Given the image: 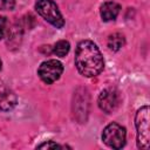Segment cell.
I'll return each mask as SVG.
<instances>
[{
	"label": "cell",
	"mask_w": 150,
	"mask_h": 150,
	"mask_svg": "<svg viewBox=\"0 0 150 150\" xmlns=\"http://www.w3.org/2000/svg\"><path fill=\"white\" fill-rule=\"evenodd\" d=\"M75 64L83 76L93 77L103 70L104 61L97 46L90 40H83L76 47Z\"/></svg>",
	"instance_id": "6da1fadb"
},
{
	"label": "cell",
	"mask_w": 150,
	"mask_h": 150,
	"mask_svg": "<svg viewBox=\"0 0 150 150\" xmlns=\"http://www.w3.org/2000/svg\"><path fill=\"white\" fill-rule=\"evenodd\" d=\"M137 130V146L139 149H149L150 131H149V107L144 105L137 110L135 117Z\"/></svg>",
	"instance_id": "7a4b0ae2"
},
{
	"label": "cell",
	"mask_w": 150,
	"mask_h": 150,
	"mask_svg": "<svg viewBox=\"0 0 150 150\" xmlns=\"http://www.w3.org/2000/svg\"><path fill=\"white\" fill-rule=\"evenodd\" d=\"M36 12L50 25L56 28H61L64 25V20L59 11V7L53 0H38L35 4Z\"/></svg>",
	"instance_id": "3957f363"
},
{
	"label": "cell",
	"mask_w": 150,
	"mask_h": 150,
	"mask_svg": "<svg viewBox=\"0 0 150 150\" xmlns=\"http://www.w3.org/2000/svg\"><path fill=\"white\" fill-rule=\"evenodd\" d=\"M102 139L108 146L112 149H121L125 144V129L122 125L112 122L104 128Z\"/></svg>",
	"instance_id": "277c9868"
},
{
	"label": "cell",
	"mask_w": 150,
	"mask_h": 150,
	"mask_svg": "<svg viewBox=\"0 0 150 150\" xmlns=\"http://www.w3.org/2000/svg\"><path fill=\"white\" fill-rule=\"evenodd\" d=\"M62 71H63V66L60 61L48 60V61H45L41 63V66L39 67L38 74L45 83L50 84L60 79Z\"/></svg>",
	"instance_id": "5b68a950"
},
{
	"label": "cell",
	"mask_w": 150,
	"mask_h": 150,
	"mask_svg": "<svg viewBox=\"0 0 150 150\" xmlns=\"http://www.w3.org/2000/svg\"><path fill=\"white\" fill-rule=\"evenodd\" d=\"M97 102H98V107L101 110H103L107 114H110L118 108L121 97L116 89L107 88L103 91H101Z\"/></svg>",
	"instance_id": "8992f818"
},
{
	"label": "cell",
	"mask_w": 150,
	"mask_h": 150,
	"mask_svg": "<svg viewBox=\"0 0 150 150\" xmlns=\"http://www.w3.org/2000/svg\"><path fill=\"white\" fill-rule=\"evenodd\" d=\"M16 95L6 86L0 84V110L8 111L16 105Z\"/></svg>",
	"instance_id": "52a82bcc"
},
{
	"label": "cell",
	"mask_w": 150,
	"mask_h": 150,
	"mask_svg": "<svg viewBox=\"0 0 150 150\" xmlns=\"http://www.w3.org/2000/svg\"><path fill=\"white\" fill-rule=\"evenodd\" d=\"M120 5L114 1H107L101 6V18L103 21L115 20L120 13Z\"/></svg>",
	"instance_id": "ba28073f"
},
{
	"label": "cell",
	"mask_w": 150,
	"mask_h": 150,
	"mask_svg": "<svg viewBox=\"0 0 150 150\" xmlns=\"http://www.w3.org/2000/svg\"><path fill=\"white\" fill-rule=\"evenodd\" d=\"M124 43H125V40H124V36L121 33L111 34L108 38V47L112 52H117L118 49H121L124 46Z\"/></svg>",
	"instance_id": "9c48e42d"
},
{
	"label": "cell",
	"mask_w": 150,
	"mask_h": 150,
	"mask_svg": "<svg viewBox=\"0 0 150 150\" xmlns=\"http://www.w3.org/2000/svg\"><path fill=\"white\" fill-rule=\"evenodd\" d=\"M69 49H70L69 42L66 41V40H60V41H57V42L55 43V46H54V48H53V52H54V54H56L57 56L63 57V56H66V55L68 54Z\"/></svg>",
	"instance_id": "30bf717a"
},
{
	"label": "cell",
	"mask_w": 150,
	"mask_h": 150,
	"mask_svg": "<svg viewBox=\"0 0 150 150\" xmlns=\"http://www.w3.org/2000/svg\"><path fill=\"white\" fill-rule=\"evenodd\" d=\"M14 5H15V0H0V9L2 11L13 9Z\"/></svg>",
	"instance_id": "8fae6325"
},
{
	"label": "cell",
	"mask_w": 150,
	"mask_h": 150,
	"mask_svg": "<svg viewBox=\"0 0 150 150\" xmlns=\"http://www.w3.org/2000/svg\"><path fill=\"white\" fill-rule=\"evenodd\" d=\"M38 148L39 149H61L62 146L59 145L57 143L53 142V141H48V142H45V143L38 145Z\"/></svg>",
	"instance_id": "7c38bea8"
},
{
	"label": "cell",
	"mask_w": 150,
	"mask_h": 150,
	"mask_svg": "<svg viewBox=\"0 0 150 150\" xmlns=\"http://www.w3.org/2000/svg\"><path fill=\"white\" fill-rule=\"evenodd\" d=\"M6 18L4 16H0V40L5 36V33H6Z\"/></svg>",
	"instance_id": "4fadbf2b"
},
{
	"label": "cell",
	"mask_w": 150,
	"mask_h": 150,
	"mask_svg": "<svg viewBox=\"0 0 150 150\" xmlns=\"http://www.w3.org/2000/svg\"><path fill=\"white\" fill-rule=\"evenodd\" d=\"M0 69H1V61H0Z\"/></svg>",
	"instance_id": "5bb4252c"
}]
</instances>
